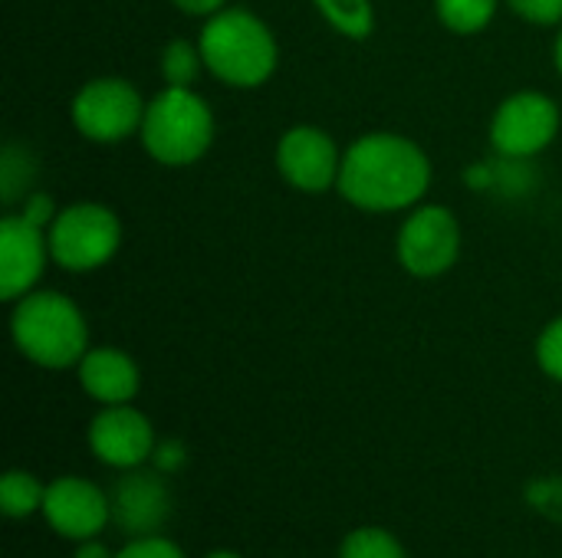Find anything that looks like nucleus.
Segmentation results:
<instances>
[{
    "instance_id": "f257e3e1",
    "label": "nucleus",
    "mask_w": 562,
    "mask_h": 558,
    "mask_svg": "<svg viewBox=\"0 0 562 558\" xmlns=\"http://www.w3.org/2000/svg\"><path fill=\"white\" fill-rule=\"evenodd\" d=\"M431 181L425 151L389 132L362 135L346 155L339 171V191L362 210H402L422 201Z\"/></svg>"
},
{
    "instance_id": "f03ea898",
    "label": "nucleus",
    "mask_w": 562,
    "mask_h": 558,
    "mask_svg": "<svg viewBox=\"0 0 562 558\" xmlns=\"http://www.w3.org/2000/svg\"><path fill=\"white\" fill-rule=\"evenodd\" d=\"M13 342L16 349L43 368L79 365L89 352V329L72 299L59 293H26L13 309Z\"/></svg>"
},
{
    "instance_id": "7ed1b4c3",
    "label": "nucleus",
    "mask_w": 562,
    "mask_h": 558,
    "mask_svg": "<svg viewBox=\"0 0 562 558\" xmlns=\"http://www.w3.org/2000/svg\"><path fill=\"white\" fill-rule=\"evenodd\" d=\"M204 66L227 86H260L277 69V39L247 10H217L198 43Z\"/></svg>"
},
{
    "instance_id": "20e7f679",
    "label": "nucleus",
    "mask_w": 562,
    "mask_h": 558,
    "mask_svg": "<svg viewBox=\"0 0 562 558\" xmlns=\"http://www.w3.org/2000/svg\"><path fill=\"white\" fill-rule=\"evenodd\" d=\"M214 138V115L207 102L191 89L168 86L145 105L142 141L148 155L161 164H191L198 161Z\"/></svg>"
},
{
    "instance_id": "39448f33",
    "label": "nucleus",
    "mask_w": 562,
    "mask_h": 558,
    "mask_svg": "<svg viewBox=\"0 0 562 558\" xmlns=\"http://www.w3.org/2000/svg\"><path fill=\"white\" fill-rule=\"evenodd\" d=\"M119 217L102 204H72L49 227V257L69 273H89L119 250Z\"/></svg>"
},
{
    "instance_id": "423d86ee",
    "label": "nucleus",
    "mask_w": 562,
    "mask_h": 558,
    "mask_svg": "<svg viewBox=\"0 0 562 558\" xmlns=\"http://www.w3.org/2000/svg\"><path fill=\"white\" fill-rule=\"evenodd\" d=\"M145 105L125 79H92L72 99V125L92 141H122L142 128Z\"/></svg>"
},
{
    "instance_id": "0eeeda50",
    "label": "nucleus",
    "mask_w": 562,
    "mask_h": 558,
    "mask_svg": "<svg viewBox=\"0 0 562 558\" xmlns=\"http://www.w3.org/2000/svg\"><path fill=\"white\" fill-rule=\"evenodd\" d=\"M461 250V230L458 220L451 217V210L445 207H418L398 237V260L412 276L431 280L441 276L454 266Z\"/></svg>"
},
{
    "instance_id": "6e6552de",
    "label": "nucleus",
    "mask_w": 562,
    "mask_h": 558,
    "mask_svg": "<svg viewBox=\"0 0 562 558\" xmlns=\"http://www.w3.org/2000/svg\"><path fill=\"white\" fill-rule=\"evenodd\" d=\"M557 128L560 112L553 99L543 92H517L494 112L491 141L510 158H530L557 138Z\"/></svg>"
},
{
    "instance_id": "1a4fd4ad",
    "label": "nucleus",
    "mask_w": 562,
    "mask_h": 558,
    "mask_svg": "<svg viewBox=\"0 0 562 558\" xmlns=\"http://www.w3.org/2000/svg\"><path fill=\"white\" fill-rule=\"evenodd\" d=\"M43 520L53 533L72 543L95 539L112 520V500L82 477H59L46 487Z\"/></svg>"
},
{
    "instance_id": "9d476101",
    "label": "nucleus",
    "mask_w": 562,
    "mask_h": 558,
    "mask_svg": "<svg viewBox=\"0 0 562 558\" xmlns=\"http://www.w3.org/2000/svg\"><path fill=\"white\" fill-rule=\"evenodd\" d=\"M277 168L280 174L306 191V194H319L329 191L333 184H339V171H342V158L336 141L313 125H296L290 132H283L280 145H277Z\"/></svg>"
},
{
    "instance_id": "9b49d317",
    "label": "nucleus",
    "mask_w": 562,
    "mask_h": 558,
    "mask_svg": "<svg viewBox=\"0 0 562 558\" xmlns=\"http://www.w3.org/2000/svg\"><path fill=\"white\" fill-rule=\"evenodd\" d=\"M89 447L102 464L135 470L155 454V431L132 405H105L89 424Z\"/></svg>"
},
{
    "instance_id": "f8f14e48",
    "label": "nucleus",
    "mask_w": 562,
    "mask_h": 558,
    "mask_svg": "<svg viewBox=\"0 0 562 558\" xmlns=\"http://www.w3.org/2000/svg\"><path fill=\"white\" fill-rule=\"evenodd\" d=\"M49 253V237H43V224L20 217H3L0 224V296L23 299L33 293L36 280L43 276Z\"/></svg>"
},
{
    "instance_id": "ddd939ff",
    "label": "nucleus",
    "mask_w": 562,
    "mask_h": 558,
    "mask_svg": "<svg viewBox=\"0 0 562 558\" xmlns=\"http://www.w3.org/2000/svg\"><path fill=\"white\" fill-rule=\"evenodd\" d=\"M171 513V497L168 487L158 474H142L138 467L115 483L112 493V520L122 533L142 539L155 536L158 526H165Z\"/></svg>"
},
{
    "instance_id": "4468645a",
    "label": "nucleus",
    "mask_w": 562,
    "mask_h": 558,
    "mask_svg": "<svg viewBox=\"0 0 562 558\" xmlns=\"http://www.w3.org/2000/svg\"><path fill=\"white\" fill-rule=\"evenodd\" d=\"M79 382L99 405H128L138 391V365L119 349H92L79 362Z\"/></svg>"
},
{
    "instance_id": "2eb2a0df",
    "label": "nucleus",
    "mask_w": 562,
    "mask_h": 558,
    "mask_svg": "<svg viewBox=\"0 0 562 558\" xmlns=\"http://www.w3.org/2000/svg\"><path fill=\"white\" fill-rule=\"evenodd\" d=\"M43 500H46V487H40V480L23 470H10L0 480V506L10 520H23L43 510Z\"/></svg>"
},
{
    "instance_id": "dca6fc26",
    "label": "nucleus",
    "mask_w": 562,
    "mask_h": 558,
    "mask_svg": "<svg viewBox=\"0 0 562 558\" xmlns=\"http://www.w3.org/2000/svg\"><path fill=\"white\" fill-rule=\"evenodd\" d=\"M316 7L323 10V16L352 39H366L375 26L372 16V3L369 0H316Z\"/></svg>"
},
{
    "instance_id": "f3484780",
    "label": "nucleus",
    "mask_w": 562,
    "mask_h": 558,
    "mask_svg": "<svg viewBox=\"0 0 562 558\" xmlns=\"http://www.w3.org/2000/svg\"><path fill=\"white\" fill-rule=\"evenodd\" d=\"M438 16L454 33H477L494 20L497 0H435Z\"/></svg>"
},
{
    "instance_id": "a211bd4d",
    "label": "nucleus",
    "mask_w": 562,
    "mask_h": 558,
    "mask_svg": "<svg viewBox=\"0 0 562 558\" xmlns=\"http://www.w3.org/2000/svg\"><path fill=\"white\" fill-rule=\"evenodd\" d=\"M339 558H408V556H405L402 543H398L392 533H385V529H379V526H362V529H356V533H349V536H346V543H342V549H339Z\"/></svg>"
},
{
    "instance_id": "6ab92c4d",
    "label": "nucleus",
    "mask_w": 562,
    "mask_h": 558,
    "mask_svg": "<svg viewBox=\"0 0 562 558\" xmlns=\"http://www.w3.org/2000/svg\"><path fill=\"white\" fill-rule=\"evenodd\" d=\"M201 62H204L201 49H194L184 39H175V43H168V49L161 56V76L175 89H191V82L201 72Z\"/></svg>"
},
{
    "instance_id": "aec40b11",
    "label": "nucleus",
    "mask_w": 562,
    "mask_h": 558,
    "mask_svg": "<svg viewBox=\"0 0 562 558\" xmlns=\"http://www.w3.org/2000/svg\"><path fill=\"white\" fill-rule=\"evenodd\" d=\"M537 358H540V368H543L550 378L562 382V319L550 322V326L543 329V335H540V342H537Z\"/></svg>"
},
{
    "instance_id": "412c9836",
    "label": "nucleus",
    "mask_w": 562,
    "mask_h": 558,
    "mask_svg": "<svg viewBox=\"0 0 562 558\" xmlns=\"http://www.w3.org/2000/svg\"><path fill=\"white\" fill-rule=\"evenodd\" d=\"M115 558H184V553L161 536H142L132 539L122 553H115Z\"/></svg>"
},
{
    "instance_id": "4be33fe9",
    "label": "nucleus",
    "mask_w": 562,
    "mask_h": 558,
    "mask_svg": "<svg viewBox=\"0 0 562 558\" xmlns=\"http://www.w3.org/2000/svg\"><path fill=\"white\" fill-rule=\"evenodd\" d=\"M514 13H520L530 23H560L562 0H507Z\"/></svg>"
},
{
    "instance_id": "5701e85b",
    "label": "nucleus",
    "mask_w": 562,
    "mask_h": 558,
    "mask_svg": "<svg viewBox=\"0 0 562 558\" xmlns=\"http://www.w3.org/2000/svg\"><path fill=\"white\" fill-rule=\"evenodd\" d=\"M175 7L184 10V13L204 16V13H217L224 7V0H175Z\"/></svg>"
},
{
    "instance_id": "b1692460",
    "label": "nucleus",
    "mask_w": 562,
    "mask_h": 558,
    "mask_svg": "<svg viewBox=\"0 0 562 558\" xmlns=\"http://www.w3.org/2000/svg\"><path fill=\"white\" fill-rule=\"evenodd\" d=\"M72 558H115L102 543H95V539H86V543H79L76 546V553Z\"/></svg>"
},
{
    "instance_id": "393cba45",
    "label": "nucleus",
    "mask_w": 562,
    "mask_h": 558,
    "mask_svg": "<svg viewBox=\"0 0 562 558\" xmlns=\"http://www.w3.org/2000/svg\"><path fill=\"white\" fill-rule=\"evenodd\" d=\"M557 66H560V72H562V33H560V43H557Z\"/></svg>"
},
{
    "instance_id": "a878e982",
    "label": "nucleus",
    "mask_w": 562,
    "mask_h": 558,
    "mask_svg": "<svg viewBox=\"0 0 562 558\" xmlns=\"http://www.w3.org/2000/svg\"><path fill=\"white\" fill-rule=\"evenodd\" d=\"M207 558H240V556H237V553H211Z\"/></svg>"
}]
</instances>
